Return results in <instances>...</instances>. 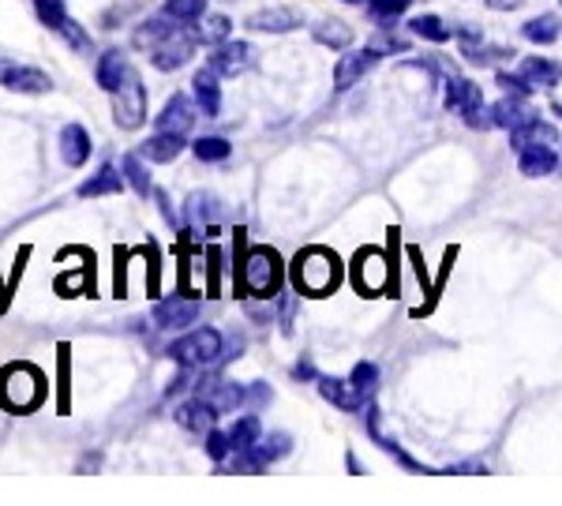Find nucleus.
<instances>
[{"instance_id": "12", "label": "nucleus", "mask_w": 562, "mask_h": 506, "mask_svg": "<svg viewBox=\"0 0 562 506\" xmlns=\"http://www.w3.org/2000/svg\"><path fill=\"white\" fill-rule=\"evenodd\" d=\"M195 397H203L206 405H211L214 413H233V409H240L244 405V391L237 383H229V379H203V383L192 391Z\"/></svg>"}, {"instance_id": "34", "label": "nucleus", "mask_w": 562, "mask_h": 506, "mask_svg": "<svg viewBox=\"0 0 562 506\" xmlns=\"http://www.w3.org/2000/svg\"><path fill=\"white\" fill-rule=\"evenodd\" d=\"M349 383L357 386V391L364 394V397H371V394L379 391V364H371V360H360V364L352 368Z\"/></svg>"}, {"instance_id": "44", "label": "nucleus", "mask_w": 562, "mask_h": 506, "mask_svg": "<svg viewBox=\"0 0 562 506\" xmlns=\"http://www.w3.org/2000/svg\"><path fill=\"white\" fill-rule=\"evenodd\" d=\"M217 270H222V251L211 248V289H217Z\"/></svg>"}, {"instance_id": "48", "label": "nucleus", "mask_w": 562, "mask_h": 506, "mask_svg": "<svg viewBox=\"0 0 562 506\" xmlns=\"http://www.w3.org/2000/svg\"><path fill=\"white\" fill-rule=\"evenodd\" d=\"M555 113H559V116H562V105H559V102H555Z\"/></svg>"}, {"instance_id": "5", "label": "nucleus", "mask_w": 562, "mask_h": 506, "mask_svg": "<svg viewBox=\"0 0 562 506\" xmlns=\"http://www.w3.org/2000/svg\"><path fill=\"white\" fill-rule=\"evenodd\" d=\"M447 105L450 110L461 113V121L469 124V128H492V105L484 102V94H480V87L473 79H447Z\"/></svg>"}, {"instance_id": "25", "label": "nucleus", "mask_w": 562, "mask_h": 506, "mask_svg": "<svg viewBox=\"0 0 562 506\" xmlns=\"http://www.w3.org/2000/svg\"><path fill=\"white\" fill-rule=\"evenodd\" d=\"M559 158L551 147H529V150H518V169L525 177H548L555 173Z\"/></svg>"}, {"instance_id": "38", "label": "nucleus", "mask_w": 562, "mask_h": 506, "mask_svg": "<svg viewBox=\"0 0 562 506\" xmlns=\"http://www.w3.org/2000/svg\"><path fill=\"white\" fill-rule=\"evenodd\" d=\"M34 8H38V20L49 26V31H60V23L68 20L65 0H34Z\"/></svg>"}, {"instance_id": "2", "label": "nucleus", "mask_w": 562, "mask_h": 506, "mask_svg": "<svg viewBox=\"0 0 562 506\" xmlns=\"http://www.w3.org/2000/svg\"><path fill=\"white\" fill-rule=\"evenodd\" d=\"M45 375L34 364H8L0 372V405L12 413H31L45 402Z\"/></svg>"}, {"instance_id": "8", "label": "nucleus", "mask_w": 562, "mask_h": 506, "mask_svg": "<svg viewBox=\"0 0 562 506\" xmlns=\"http://www.w3.org/2000/svg\"><path fill=\"white\" fill-rule=\"evenodd\" d=\"M379 57H383V49H379V45H368V49L346 53V57L338 60V68H334V90L357 87L360 79H364L368 71L379 65Z\"/></svg>"}, {"instance_id": "23", "label": "nucleus", "mask_w": 562, "mask_h": 506, "mask_svg": "<svg viewBox=\"0 0 562 506\" xmlns=\"http://www.w3.org/2000/svg\"><path fill=\"white\" fill-rule=\"evenodd\" d=\"M128 71H132L128 57H124V53H116V49H109L105 57L98 60V87L113 94V90L121 87L124 79H128Z\"/></svg>"}, {"instance_id": "46", "label": "nucleus", "mask_w": 562, "mask_h": 506, "mask_svg": "<svg viewBox=\"0 0 562 506\" xmlns=\"http://www.w3.org/2000/svg\"><path fill=\"white\" fill-rule=\"evenodd\" d=\"M447 473H484V465H480V462H465V465H450Z\"/></svg>"}, {"instance_id": "10", "label": "nucleus", "mask_w": 562, "mask_h": 506, "mask_svg": "<svg viewBox=\"0 0 562 506\" xmlns=\"http://www.w3.org/2000/svg\"><path fill=\"white\" fill-rule=\"evenodd\" d=\"M383 278H386L383 251H375V248L357 251V259H352V285H357L364 296H375L379 289H383Z\"/></svg>"}, {"instance_id": "28", "label": "nucleus", "mask_w": 562, "mask_h": 506, "mask_svg": "<svg viewBox=\"0 0 562 506\" xmlns=\"http://www.w3.org/2000/svg\"><path fill=\"white\" fill-rule=\"evenodd\" d=\"M315 42L319 45H330V49H346V45L352 42V26L349 23H338V20H323L312 26Z\"/></svg>"}, {"instance_id": "4", "label": "nucleus", "mask_w": 562, "mask_h": 506, "mask_svg": "<svg viewBox=\"0 0 562 506\" xmlns=\"http://www.w3.org/2000/svg\"><path fill=\"white\" fill-rule=\"evenodd\" d=\"M166 357L177 360L180 368H192L195 372V368H206L225 357V341H222V334L211 327H195V330H188L184 338H177L173 346L166 349Z\"/></svg>"}, {"instance_id": "6", "label": "nucleus", "mask_w": 562, "mask_h": 506, "mask_svg": "<svg viewBox=\"0 0 562 506\" xmlns=\"http://www.w3.org/2000/svg\"><path fill=\"white\" fill-rule=\"evenodd\" d=\"M113 121L121 124L124 132H135L147 121V90H143L135 71H128V79L113 90Z\"/></svg>"}, {"instance_id": "20", "label": "nucleus", "mask_w": 562, "mask_h": 506, "mask_svg": "<svg viewBox=\"0 0 562 506\" xmlns=\"http://www.w3.org/2000/svg\"><path fill=\"white\" fill-rule=\"evenodd\" d=\"M217 79L222 76H217L211 65H206L203 71H195V102L206 116L222 113V83H217Z\"/></svg>"}, {"instance_id": "36", "label": "nucleus", "mask_w": 562, "mask_h": 506, "mask_svg": "<svg viewBox=\"0 0 562 506\" xmlns=\"http://www.w3.org/2000/svg\"><path fill=\"white\" fill-rule=\"evenodd\" d=\"M166 12L180 23H195L206 15V0H166Z\"/></svg>"}, {"instance_id": "42", "label": "nucleus", "mask_w": 562, "mask_h": 506, "mask_svg": "<svg viewBox=\"0 0 562 506\" xmlns=\"http://www.w3.org/2000/svg\"><path fill=\"white\" fill-rule=\"evenodd\" d=\"M495 79H498V83H503L506 90H510V94H521V98H529V94H532V83L521 76V71H518V76H506V71H498Z\"/></svg>"}, {"instance_id": "24", "label": "nucleus", "mask_w": 562, "mask_h": 506, "mask_svg": "<svg viewBox=\"0 0 562 506\" xmlns=\"http://www.w3.org/2000/svg\"><path fill=\"white\" fill-rule=\"evenodd\" d=\"M173 31H180V20H173V15H154V20H147L139 26V31H135V45H139V49H154V45H161L169 38V34Z\"/></svg>"}, {"instance_id": "29", "label": "nucleus", "mask_w": 562, "mask_h": 506, "mask_svg": "<svg viewBox=\"0 0 562 506\" xmlns=\"http://www.w3.org/2000/svg\"><path fill=\"white\" fill-rule=\"evenodd\" d=\"M521 34L537 45H555L559 34H562V23L555 20V15H537V20H529L521 26Z\"/></svg>"}, {"instance_id": "35", "label": "nucleus", "mask_w": 562, "mask_h": 506, "mask_svg": "<svg viewBox=\"0 0 562 506\" xmlns=\"http://www.w3.org/2000/svg\"><path fill=\"white\" fill-rule=\"evenodd\" d=\"M121 169H124V177H128V184L135 188V195H150V173H147V166H143V155L139 158L128 155Z\"/></svg>"}, {"instance_id": "26", "label": "nucleus", "mask_w": 562, "mask_h": 506, "mask_svg": "<svg viewBox=\"0 0 562 506\" xmlns=\"http://www.w3.org/2000/svg\"><path fill=\"white\" fill-rule=\"evenodd\" d=\"M192 34H195L199 45H222V42H229L233 20L229 15H203V20H195Z\"/></svg>"}, {"instance_id": "40", "label": "nucleus", "mask_w": 562, "mask_h": 506, "mask_svg": "<svg viewBox=\"0 0 562 506\" xmlns=\"http://www.w3.org/2000/svg\"><path fill=\"white\" fill-rule=\"evenodd\" d=\"M222 214V206H217L214 195H192L188 199V218H217Z\"/></svg>"}, {"instance_id": "15", "label": "nucleus", "mask_w": 562, "mask_h": 506, "mask_svg": "<svg viewBox=\"0 0 562 506\" xmlns=\"http://www.w3.org/2000/svg\"><path fill=\"white\" fill-rule=\"evenodd\" d=\"M529 121H537V113H532L529 98H521V94H510V98H503V102L492 105V124H495V128L514 132V128H521V124H529Z\"/></svg>"}, {"instance_id": "11", "label": "nucleus", "mask_w": 562, "mask_h": 506, "mask_svg": "<svg viewBox=\"0 0 562 506\" xmlns=\"http://www.w3.org/2000/svg\"><path fill=\"white\" fill-rule=\"evenodd\" d=\"M251 65H256V53H251L248 42H222V45H214V53H211V68L225 79L244 76Z\"/></svg>"}, {"instance_id": "47", "label": "nucleus", "mask_w": 562, "mask_h": 506, "mask_svg": "<svg viewBox=\"0 0 562 506\" xmlns=\"http://www.w3.org/2000/svg\"><path fill=\"white\" fill-rule=\"evenodd\" d=\"M341 4H371V0H341Z\"/></svg>"}, {"instance_id": "7", "label": "nucleus", "mask_w": 562, "mask_h": 506, "mask_svg": "<svg viewBox=\"0 0 562 506\" xmlns=\"http://www.w3.org/2000/svg\"><path fill=\"white\" fill-rule=\"evenodd\" d=\"M195 34H192V26H180V31H173L169 34L166 42L161 45H154L150 49V60H154V68L158 71H177L180 65H188V60H192V53H195Z\"/></svg>"}, {"instance_id": "19", "label": "nucleus", "mask_w": 562, "mask_h": 506, "mask_svg": "<svg viewBox=\"0 0 562 506\" xmlns=\"http://www.w3.org/2000/svg\"><path fill=\"white\" fill-rule=\"evenodd\" d=\"M60 158H65L71 169H79L90 158V132L83 124H65V128H60Z\"/></svg>"}, {"instance_id": "33", "label": "nucleus", "mask_w": 562, "mask_h": 506, "mask_svg": "<svg viewBox=\"0 0 562 506\" xmlns=\"http://www.w3.org/2000/svg\"><path fill=\"white\" fill-rule=\"evenodd\" d=\"M192 147H195L199 161H225V158H229V150H233L222 135H203V139H195Z\"/></svg>"}, {"instance_id": "43", "label": "nucleus", "mask_w": 562, "mask_h": 506, "mask_svg": "<svg viewBox=\"0 0 562 506\" xmlns=\"http://www.w3.org/2000/svg\"><path fill=\"white\" fill-rule=\"evenodd\" d=\"M244 402H248L251 409H259V405H267V402H270V386H267V383L248 386V391H244Z\"/></svg>"}, {"instance_id": "17", "label": "nucleus", "mask_w": 562, "mask_h": 506, "mask_svg": "<svg viewBox=\"0 0 562 506\" xmlns=\"http://www.w3.org/2000/svg\"><path fill=\"white\" fill-rule=\"evenodd\" d=\"M173 417H177L180 428L192 431V436H206V431L214 428V417H217V413L211 409V405L203 402V397H195V394H192L184 405H177Z\"/></svg>"}, {"instance_id": "30", "label": "nucleus", "mask_w": 562, "mask_h": 506, "mask_svg": "<svg viewBox=\"0 0 562 506\" xmlns=\"http://www.w3.org/2000/svg\"><path fill=\"white\" fill-rule=\"evenodd\" d=\"M116 192H121V173H116V169H109V166H102L94 177L87 180L83 188H79V195H83V199H94V195H116Z\"/></svg>"}, {"instance_id": "3", "label": "nucleus", "mask_w": 562, "mask_h": 506, "mask_svg": "<svg viewBox=\"0 0 562 506\" xmlns=\"http://www.w3.org/2000/svg\"><path fill=\"white\" fill-rule=\"evenodd\" d=\"M285 278V263L274 248H248L240 263V289L256 296H274Z\"/></svg>"}, {"instance_id": "45", "label": "nucleus", "mask_w": 562, "mask_h": 506, "mask_svg": "<svg viewBox=\"0 0 562 506\" xmlns=\"http://www.w3.org/2000/svg\"><path fill=\"white\" fill-rule=\"evenodd\" d=\"M487 8H495V12H510V8H518L521 0H484Z\"/></svg>"}, {"instance_id": "39", "label": "nucleus", "mask_w": 562, "mask_h": 506, "mask_svg": "<svg viewBox=\"0 0 562 506\" xmlns=\"http://www.w3.org/2000/svg\"><path fill=\"white\" fill-rule=\"evenodd\" d=\"M60 38H65L68 45H71V49H79V53H90V34L83 31V26H79L76 20H71V15H68V20L65 23H60Z\"/></svg>"}, {"instance_id": "14", "label": "nucleus", "mask_w": 562, "mask_h": 506, "mask_svg": "<svg viewBox=\"0 0 562 506\" xmlns=\"http://www.w3.org/2000/svg\"><path fill=\"white\" fill-rule=\"evenodd\" d=\"M195 105L192 98L184 94H173L169 98V105L158 113V132H177V135H188L195 128Z\"/></svg>"}, {"instance_id": "31", "label": "nucleus", "mask_w": 562, "mask_h": 506, "mask_svg": "<svg viewBox=\"0 0 562 506\" xmlns=\"http://www.w3.org/2000/svg\"><path fill=\"white\" fill-rule=\"evenodd\" d=\"M262 436V428H259V417L251 413V417H240L237 424L229 428V439H233V454H240V450H248V447H256Z\"/></svg>"}, {"instance_id": "18", "label": "nucleus", "mask_w": 562, "mask_h": 506, "mask_svg": "<svg viewBox=\"0 0 562 506\" xmlns=\"http://www.w3.org/2000/svg\"><path fill=\"white\" fill-rule=\"evenodd\" d=\"M0 83L8 90H15V94H49L53 90V79L38 68H4Z\"/></svg>"}, {"instance_id": "21", "label": "nucleus", "mask_w": 562, "mask_h": 506, "mask_svg": "<svg viewBox=\"0 0 562 506\" xmlns=\"http://www.w3.org/2000/svg\"><path fill=\"white\" fill-rule=\"evenodd\" d=\"M180 150H184V135H177V132H158V135H150L147 143L139 147V155L147 158V161H158V166H166V161H173Z\"/></svg>"}, {"instance_id": "9", "label": "nucleus", "mask_w": 562, "mask_h": 506, "mask_svg": "<svg viewBox=\"0 0 562 506\" xmlns=\"http://www.w3.org/2000/svg\"><path fill=\"white\" fill-rule=\"evenodd\" d=\"M195 319H199V301H192V296H166V301L154 304V323L161 330L195 327Z\"/></svg>"}, {"instance_id": "37", "label": "nucleus", "mask_w": 562, "mask_h": 506, "mask_svg": "<svg viewBox=\"0 0 562 506\" xmlns=\"http://www.w3.org/2000/svg\"><path fill=\"white\" fill-rule=\"evenodd\" d=\"M409 4H413V0H371L368 8H371V12H375V20H379V23L390 26V23L397 20V15L409 12Z\"/></svg>"}, {"instance_id": "16", "label": "nucleus", "mask_w": 562, "mask_h": 506, "mask_svg": "<svg viewBox=\"0 0 562 506\" xmlns=\"http://www.w3.org/2000/svg\"><path fill=\"white\" fill-rule=\"evenodd\" d=\"M319 394L334 405V409H341V413H360L368 405V397L360 394L357 386L341 383V379H330V375L319 379Z\"/></svg>"}, {"instance_id": "32", "label": "nucleus", "mask_w": 562, "mask_h": 506, "mask_svg": "<svg viewBox=\"0 0 562 506\" xmlns=\"http://www.w3.org/2000/svg\"><path fill=\"white\" fill-rule=\"evenodd\" d=\"M409 31L416 34V38H424V42H435V45L450 42V26L442 23L439 15H416V20L409 23Z\"/></svg>"}, {"instance_id": "13", "label": "nucleus", "mask_w": 562, "mask_h": 506, "mask_svg": "<svg viewBox=\"0 0 562 506\" xmlns=\"http://www.w3.org/2000/svg\"><path fill=\"white\" fill-rule=\"evenodd\" d=\"M304 23V15L296 8H285V4H274V8H259L251 12L248 26L251 31H267V34H285V31H296Z\"/></svg>"}, {"instance_id": "1", "label": "nucleus", "mask_w": 562, "mask_h": 506, "mask_svg": "<svg viewBox=\"0 0 562 506\" xmlns=\"http://www.w3.org/2000/svg\"><path fill=\"white\" fill-rule=\"evenodd\" d=\"M341 282V263L334 251L326 248H304L301 256L293 259V285L296 293L304 296H326L334 293Z\"/></svg>"}, {"instance_id": "22", "label": "nucleus", "mask_w": 562, "mask_h": 506, "mask_svg": "<svg viewBox=\"0 0 562 506\" xmlns=\"http://www.w3.org/2000/svg\"><path fill=\"white\" fill-rule=\"evenodd\" d=\"M510 143H514V150L551 147V143H559V132L551 128V124H543V121H529V124H521V128L510 132Z\"/></svg>"}, {"instance_id": "41", "label": "nucleus", "mask_w": 562, "mask_h": 506, "mask_svg": "<svg viewBox=\"0 0 562 506\" xmlns=\"http://www.w3.org/2000/svg\"><path fill=\"white\" fill-rule=\"evenodd\" d=\"M206 454L214 458V462H225V458L233 454V439H229V431H206Z\"/></svg>"}, {"instance_id": "27", "label": "nucleus", "mask_w": 562, "mask_h": 506, "mask_svg": "<svg viewBox=\"0 0 562 506\" xmlns=\"http://www.w3.org/2000/svg\"><path fill=\"white\" fill-rule=\"evenodd\" d=\"M518 71L529 79L532 87H555L562 79V68L555 65V60H543V57H525Z\"/></svg>"}]
</instances>
